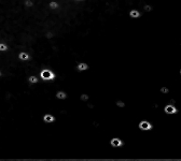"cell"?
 Masks as SVG:
<instances>
[{
  "label": "cell",
  "instance_id": "6da1fadb",
  "mask_svg": "<svg viewBox=\"0 0 181 161\" xmlns=\"http://www.w3.org/2000/svg\"><path fill=\"white\" fill-rule=\"evenodd\" d=\"M39 75H40L41 80H44V82H52V80H54L55 78H56L55 73L47 68L42 69L40 71V73H39Z\"/></svg>",
  "mask_w": 181,
  "mask_h": 161
},
{
  "label": "cell",
  "instance_id": "7a4b0ae2",
  "mask_svg": "<svg viewBox=\"0 0 181 161\" xmlns=\"http://www.w3.org/2000/svg\"><path fill=\"white\" fill-rule=\"evenodd\" d=\"M128 17L129 19H138L139 17H141V12L139 11L138 9H131L128 11Z\"/></svg>",
  "mask_w": 181,
  "mask_h": 161
},
{
  "label": "cell",
  "instance_id": "3957f363",
  "mask_svg": "<svg viewBox=\"0 0 181 161\" xmlns=\"http://www.w3.org/2000/svg\"><path fill=\"white\" fill-rule=\"evenodd\" d=\"M47 8H49V10H51V11H57V10L60 9V4L57 0H50V1L47 2Z\"/></svg>",
  "mask_w": 181,
  "mask_h": 161
},
{
  "label": "cell",
  "instance_id": "277c9868",
  "mask_svg": "<svg viewBox=\"0 0 181 161\" xmlns=\"http://www.w3.org/2000/svg\"><path fill=\"white\" fill-rule=\"evenodd\" d=\"M139 129H141V130L144 131H148V130H151L153 128V126L151 125V123H149L148 120H142L139 123Z\"/></svg>",
  "mask_w": 181,
  "mask_h": 161
},
{
  "label": "cell",
  "instance_id": "5b68a950",
  "mask_svg": "<svg viewBox=\"0 0 181 161\" xmlns=\"http://www.w3.org/2000/svg\"><path fill=\"white\" fill-rule=\"evenodd\" d=\"M164 111H165V113H167V114H169V115H174L178 112V110L176 108V106L174 105V104H167V105L164 108Z\"/></svg>",
  "mask_w": 181,
  "mask_h": 161
},
{
  "label": "cell",
  "instance_id": "8992f818",
  "mask_svg": "<svg viewBox=\"0 0 181 161\" xmlns=\"http://www.w3.org/2000/svg\"><path fill=\"white\" fill-rule=\"evenodd\" d=\"M19 59L21 61H28L30 60V55H29L26 51H22V52H19Z\"/></svg>",
  "mask_w": 181,
  "mask_h": 161
},
{
  "label": "cell",
  "instance_id": "52a82bcc",
  "mask_svg": "<svg viewBox=\"0 0 181 161\" xmlns=\"http://www.w3.org/2000/svg\"><path fill=\"white\" fill-rule=\"evenodd\" d=\"M43 121L44 123H47V124H52L55 121V117H54L53 114H50V113H47V114L43 115Z\"/></svg>",
  "mask_w": 181,
  "mask_h": 161
},
{
  "label": "cell",
  "instance_id": "ba28073f",
  "mask_svg": "<svg viewBox=\"0 0 181 161\" xmlns=\"http://www.w3.org/2000/svg\"><path fill=\"white\" fill-rule=\"evenodd\" d=\"M88 69H90V66L86 63V62H79L78 65H77V70L78 71H88Z\"/></svg>",
  "mask_w": 181,
  "mask_h": 161
},
{
  "label": "cell",
  "instance_id": "9c48e42d",
  "mask_svg": "<svg viewBox=\"0 0 181 161\" xmlns=\"http://www.w3.org/2000/svg\"><path fill=\"white\" fill-rule=\"evenodd\" d=\"M110 143H111V145H112L113 147H121V146L123 145V141H122L121 139H119V137H113V139L110 141Z\"/></svg>",
  "mask_w": 181,
  "mask_h": 161
},
{
  "label": "cell",
  "instance_id": "30bf717a",
  "mask_svg": "<svg viewBox=\"0 0 181 161\" xmlns=\"http://www.w3.org/2000/svg\"><path fill=\"white\" fill-rule=\"evenodd\" d=\"M23 6L26 9H32L34 6V0H23Z\"/></svg>",
  "mask_w": 181,
  "mask_h": 161
},
{
  "label": "cell",
  "instance_id": "8fae6325",
  "mask_svg": "<svg viewBox=\"0 0 181 161\" xmlns=\"http://www.w3.org/2000/svg\"><path fill=\"white\" fill-rule=\"evenodd\" d=\"M55 97H56L57 100H65L67 99V93H66V91H62V90H60V91H57L56 95H55Z\"/></svg>",
  "mask_w": 181,
  "mask_h": 161
},
{
  "label": "cell",
  "instance_id": "7c38bea8",
  "mask_svg": "<svg viewBox=\"0 0 181 161\" xmlns=\"http://www.w3.org/2000/svg\"><path fill=\"white\" fill-rule=\"evenodd\" d=\"M27 80H28V83L31 84V85H34V84L38 83V78L36 76V75H29Z\"/></svg>",
  "mask_w": 181,
  "mask_h": 161
},
{
  "label": "cell",
  "instance_id": "4fadbf2b",
  "mask_svg": "<svg viewBox=\"0 0 181 161\" xmlns=\"http://www.w3.org/2000/svg\"><path fill=\"white\" fill-rule=\"evenodd\" d=\"M8 51H9V46L4 42H0V52H8Z\"/></svg>",
  "mask_w": 181,
  "mask_h": 161
},
{
  "label": "cell",
  "instance_id": "5bb4252c",
  "mask_svg": "<svg viewBox=\"0 0 181 161\" xmlns=\"http://www.w3.org/2000/svg\"><path fill=\"white\" fill-rule=\"evenodd\" d=\"M88 99H90V97H88V93H83V95L80 96V100H81V101H88Z\"/></svg>",
  "mask_w": 181,
  "mask_h": 161
},
{
  "label": "cell",
  "instance_id": "9a60e30c",
  "mask_svg": "<svg viewBox=\"0 0 181 161\" xmlns=\"http://www.w3.org/2000/svg\"><path fill=\"white\" fill-rule=\"evenodd\" d=\"M159 91H161L162 93H169L168 88H166V87H162V88L159 89Z\"/></svg>",
  "mask_w": 181,
  "mask_h": 161
},
{
  "label": "cell",
  "instance_id": "2e32d148",
  "mask_svg": "<svg viewBox=\"0 0 181 161\" xmlns=\"http://www.w3.org/2000/svg\"><path fill=\"white\" fill-rule=\"evenodd\" d=\"M116 105L122 108H124V106H125V103L122 102V101H116Z\"/></svg>",
  "mask_w": 181,
  "mask_h": 161
},
{
  "label": "cell",
  "instance_id": "e0dca14e",
  "mask_svg": "<svg viewBox=\"0 0 181 161\" xmlns=\"http://www.w3.org/2000/svg\"><path fill=\"white\" fill-rule=\"evenodd\" d=\"M72 1H73V2H83L84 0H72Z\"/></svg>",
  "mask_w": 181,
  "mask_h": 161
},
{
  "label": "cell",
  "instance_id": "ac0fdd59",
  "mask_svg": "<svg viewBox=\"0 0 181 161\" xmlns=\"http://www.w3.org/2000/svg\"><path fill=\"white\" fill-rule=\"evenodd\" d=\"M1 75H2V73H1V71H0V78H1Z\"/></svg>",
  "mask_w": 181,
  "mask_h": 161
}]
</instances>
